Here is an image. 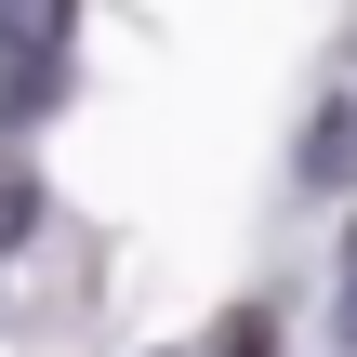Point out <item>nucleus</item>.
I'll list each match as a JSON object with an SVG mask.
<instances>
[{
  "label": "nucleus",
  "mask_w": 357,
  "mask_h": 357,
  "mask_svg": "<svg viewBox=\"0 0 357 357\" xmlns=\"http://www.w3.org/2000/svg\"><path fill=\"white\" fill-rule=\"evenodd\" d=\"M66 53H79V26H66V13H0V119L66 106Z\"/></svg>",
  "instance_id": "obj_1"
},
{
  "label": "nucleus",
  "mask_w": 357,
  "mask_h": 357,
  "mask_svg": "<svg viewBox=\"0 0 357 357\" xmlns=\"http://www.w3.org/2000/svg\"><path fill=\"white\" fill-rule=\"evenodd\" d=\"M305 172H318V185H344V172H357V119H344V106L305 132Z\"/></svg>",
  "instance_id": "obj_2"
},
{
  "label": "nucleus",
  "mask_w": 357,
  "mask_h": 357,
  "mask_svg": "<svg viewBox=\"0 0 357 357\" xmlns=\"http://www.w3.org/2000/svg\"><path fill=\"white\" fill-rule=\"evenodd\" d=\"M265 344H278V318H265V305H238V318H225L199 357H265Z\"/></svg>",
  "instance_id": "obj_3"
},
{
  "label": "nucleus",
  "mask_w": 357,
  "mask_h": 357,
  "mask_svg": "<svg viewBox=\"0 0 357 357\" xmlns=\"http://www.w3.org/2000/svg\"><path fill=\"white\" fill-rule=\"evenodd\" d=\"M26 225H40V185H26V172H0V252H13Z\"/></svg>",
  "instance_id": "obj_4"
},
{
  "label": "nucleus",
  "mask_w": 357,
  "mask_h": 357,
  "mask_svg": "<svg viewBox=\"0 0 357 357\" xmlns=\"http://www.w3.org/2000/svg\"><path fill=\"white\" fill-rule=\"evenodd\" d=\"M331 331L357 344V238H344V291H331Z\"/></svg>",
  "instance_id": "obj_5"
}]
</instances>
